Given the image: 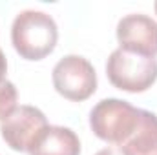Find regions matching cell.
Returning a JSON list of instances; mask_svg holds the SVG:
<instances>
[{"label":"cell","instance_id":"obj_1","mask_svg":"<svg viewBox=\"0 0 157 155\" xmlns=\"http://www.w3.org/2000/svg\"><path fill=\"white\" fill-rule=\"evenodd\" d=\"M59 40V28L51 15L26 9L20 11L11 26V42L17 53L26 60H42L48 57Z\"/></svg>","mask_w":157,"mask_h":155},{"label":"cell","instance_id":"obj_3","mask_svg":"<svg viewBox=\"0 0 157 155\" xmlns=\"http://www.w3.org/2000/svg\"><path fill=\"white\" fill-rule=\"evenodd\" d=\"M106 75L117 89L143 93L157 80V59L117 47L106 62Z\"/></svg>","mask_w":157,"mask_h":155},{"label":"cell","instance_id":"obj_5","mask_svg":"<svg viewBox=\"0 0 157 155\" xmlns=\"http://www.w3.org/2000/svg\"><path fill=\"white\" fill-rule=\"evenodd\" d=\"M48 126V119L39 108L22 104L17 106L4 120H0V133L11 150L29 153Z\"/></svg>","mask_w":157,"mask_h":155},{"label":"cell","instance_id":"obj_9","mask_svg":"<svg viewBox=\"0 0 157 155\" xmlns=\"http://www.w3.org/2000/svg\"><path fill=\"white\" fill-rule=\"evenodd\" d=\"M17 100H18V91L15 84L7 78L0 82V120H4L17 108Z\"/></svg>","mask_w":157,"mask_h":155},{"label":"cell","instance_id":"obj_4","mask_svg":"<svg viewBox=\"0 0 157 155\" xmlns=\"http://www.w3.org/2000/svg\"><path fill=\"white\" fill-rule=\"evenodd\" d=\"M53 86L68 100L82 102L97 89V73L93 64L80 55H66L53 68Z\"/></svg>","mask_w":157,"mask_h":155},{"label":"cell","instance_id":"obj_11","mask_svg":"<svg viewBox=\"0 0 157 155\" xmlns=\"http://www.w3.org/2000/svg\"><path fill=\"white\" fill-rule=\"evenodd\" d=\"M95 155H122L119 150H115V148H102V150H99Z\"/></svg>","mask_w":157,"mask_h":155},{"label":"cell","instance_id":"obj_2","mask_svg":"<svg viewBox=\"0 0 157 155\" xmlns=\"http://www.w3.org/2000/svg\"><path fill=\"white\" fill-rule=\"evenodd\" d=\"M141 122V108L122 99H102L90 112V128L104 142L122 146Z\"/></svg>","mask_w":157,"mask_h":155},{"label":"cell","instance_id":"obj_12","mask_svg":"<svg viewBox=\"0 0 157 155\" xmlns=\"http://www.w3.org/2000/svg\"><path fill=\"white\" fill-rule=\"evenodd\" d=\"M154 9H155V13H157V2H155V4H154Z\"/></svg>","mask_w":157,"mask_h":155},{"label":"cell","instance_id":"obj_7","mask_svg":"<svg viewBox=\"0 0 157 155\" xmlns=\"http://www.w3.org/2000/svg\"><path fill=\"white\" fill-rule=\"evenodd\" d=\"M29 155H80V141L77 133L66 126H48Z\"/></svg>","mask_w":157,"mask_h":155},{"label":"cell","instance_id":"obj_10","mask_svg":"<svg viewBox=\"0 0 157 155\" xmlns=\"http://www.w3.org/2000/svg\"><path fill=\"white\" fill-rule=\"evenodd\" d=\"M6 73H7V60H6L4 51L0 49V82L6 80Z\"/></svg>","mask_w":157,"mask_h":155},{"label":"cell","instance_id":"obj_6","mask_svg":"<svg viewBox=\"0 0 157 155\" xmlns=\"http://www.w3.org/2000/svg\"><path fill=\"white\" fill-rule=\"evenodd\" d=\"M119 47L144 57L157 55V22L143 13H132L117 24Z\"/></svg>","mask_w":157,"mask_h":155},{"label":"cell","instance_id":"obj_8","mask_svg":"<svg viewBox=\"0 0 157 155\" xmlns=\"http://www.w3.org/2000/svg\"><path fill=\"white\" fill-rule=\"evenodd\" d=\"M122 155H157V115L141 110V122L133 135L119 146Z\"/></svg>","mask_w":157,"mask_h":155}]
</instances>
